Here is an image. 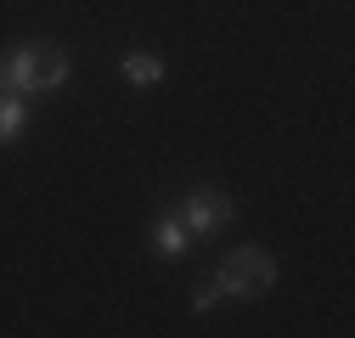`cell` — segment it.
I'll return each instance as SVG.
<instances>
[{
	"mask_svg": "<svg viewBox=\"0 0 355 338\" xmlns=\"http://www.w3.org/2000/svg\"><path fill=\"white\" fill-rule=\"evenodd\" d=\"M271 282H277V260L265 248H232L220 260V276H214L220 299H259Z\"/></svg>",
	"mask_w": 355,
	"mask_h": 338,
	"instance_id": "7a4b0ae2",
	"label": "cell"
},
{
	"mask_svg": "<svg viewBox=\"0 0 355 338\" xmlns=\"http://www.w3.org/2000/svg\"><path fill=\"white\" fill-rule=\"evenodd\" d=\"M23 124H28V96H17V91H0V147H17Z\"/></svg>",
	"mask_w": 355,
	"mask_h": 338,
	"instance_id": "5b68a950",
	"label": "cell"
},
{
	"mask_svg": "<svg viewBox=\"0 0 355 338\" xmlns=\"http://www.w3.org/2000/svg\"><path fill=\"white\" fill-rule=\"evenodd\" d=\"M73 62L62 46L51 39H28V46H12L0 51V91H17V96H40V91H57L68 84Z\"/></svg>",
	"mask_w": 355,
	"mask_h": 338,
	"instance_id": "6da1fadb",
	"label": "cell"
},
{
	"mask_svg": "<svg viewBox=\"0 0 355 338\" xmlns=\"http://www.w3.org/2000/svg\"><path fill=\"white\" fill-rule=\"evenodd\" d=\"M192 242H198V237L187 231V220H181V215H175V208H169V215H164V220L153 226V248L164 254V260H175V254H187Z\"/></svg>",
	"mask_w": 355,
	"mask_h": 338,
	"instance_id": "277c9868",
	"label": "cell"
},
{
	"mask_svg": "<svg viewBox=\"0 0 355 338\" xmlns=\"http://www.w3.org/2000/svg\"><path fill=\"white\" fill-rule=\"evenodd\" d=\"M175 215L187 220V231H192V237H214L220 226L237 215V203H232L226 192H214V186H198V192H187V197H181V208H175Z\"/></svg>",
	"mask_w": 355,
	"mask_h": 338,
	"instance_id": "3957f363",
	"label": "cell"
},
{
	"mask_svg": "<svg viewBox=\"0 0 355 338\" xmlns=\"http://www.w3.org/2000/svg\"><path fill=\"white\" fill-rule=\"evenodd\" d=\"M214 299H220V287H214V282H209V287H198V293H192V310H209V305H214Z\"/></svg>",
	"mask_w": 355,
	"mask_h": 338,
	"instance_id": "52a82bcc",
	"label": "cell"
},
{
	"mask_svg": "<svg viewBox=\"0 0 355 338\" xmlns=\"http://www.w3.org/2000/svg\"><path fill=\"white\" fill-rule=\"evenodd\" d=\"M119 68H124V79H130V84H158V79H164V62H158L153 51H124V62H119Z\"/></svg>",
	"mask_w": 355,
	"mask_h": 338,
	"instance_id": "8992f818",
	"label": "cell"
}]
</instances>
